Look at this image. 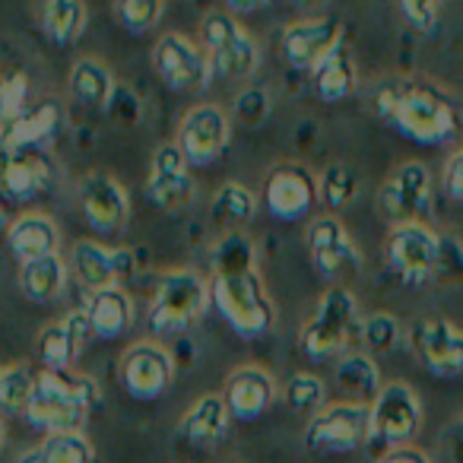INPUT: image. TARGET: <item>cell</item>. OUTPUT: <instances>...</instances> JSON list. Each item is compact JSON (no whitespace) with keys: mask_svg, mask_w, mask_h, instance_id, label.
Wrapping results in <instances>:
<instances>
[{"mask_svg":"<svg viewBox=\"0 0 463 463\" xmlns=\"http://www.w3.org/2000/svg\"><path fill=\"white\" fill-rule=\"evenodd\" d=\"M61 128L58 102H35L20 118L0 128V149L4 153H23V149H42Z\"/></svg>","mask_w":463,"mask_h":463,"instance_id":"obj_23","label":"cell"},{"mask_svg":"<svg viewBox=\"0 0 463 463\" xmlns=\"http://www.w3.org/2000/svg\"><path fill=\"white\" fill-rule=\"evenodd\" d=\"M362 321L365 317L359 311V298L346 286H327L317 298L315 315L305 321L298 334V346L315 362L343 355L355 340H362Z\"/></svg>","mask_w":463,"mask_h":463,"instance_id":"obj_4","label":"cell"},{"mask_svg":"<svg viewBox=\"0 0 463 463\" xmlns=\"http://www.w3.org/2000/svg\"><path fill=\"white\" fill-rule=\"evenodd\" d=\"M153 71L175 92H197L210 83V58L203 45L191 42L187 35L165 33L153 48Z\"/></svg>","mask_w":463,"mask_h":463,"instance_id":"obj_14","label":"cell"},{"mask_svg":"<svg viewBox=\"0 0 463 463\" xmlns=\"http://www.w3.org/2000/svg\"><path fill=\"white\" fill-rule=\"evenodd\" d=\"M67 90H71L73 102L102 111V109H109L111 99H115L118 83L109 64H102V61H96V58H80L77 64L71 67Z\"/></svg>","mask_w":463,"mask_h":463,"instance_id":"obj_30","label":"cell"},{"mask_svg":"<svg viewBox=\"0 0 463 463\" xmlns=\"http://www.w3.org/2000/svg\"><path fill=\"white\" fill-rule=\"evenodd\" d=\"M35 393V372L29 365L0 368V412L7 416H26Z\"/></svg>","mask_w":463,"mask_h":463,"instance_id":"obj_35","label":"cell"},{"mask_svg":"<svg viewBox=\"0 0 463 463\" xmlns=\"http://www.w3.org/2000/svg\"><path fill=\"white\" fill-rule=\"evenodd\" d=\"M7 248L20 264L35 260V258H48V254H58L61 229L45 213H23V216H16L14 222H10Z\"/></svg>","mask_w":463,"mask_h":463,"instance_id":"obj_25","label":"cell"},{"mask_svg":"<svg viewBox=\"0 0 463 463\" xmlns=\"http://www.w3.org/2000/svg\"><path fill=\"white\" fill-rule=\"evenodd\" d=\"M39 448L45 463H92V444L83 431H54Z\"/></svg>","mask_w":463,"mask_h":463,"instance_id":"obj_38","label":"cell"},{"mask_svg":"<svg viewBox=\"0 0 463 463\" xmlns=\"http://www.w3.org/2000/svg\"><path fill=\"white\" fill-rule=\"evenodd\" d=\"M365 441H372V406L349 400L324 406L308 419L305 429V448L317 457L353 454Z\"/></svg>","mask_w":463,"mask_h":463,"instance_id":"obj_8","label":"cell"},{"mask_svg":"<svg viewBox=\"0 0 463 463\" xmlns=\"http://www.w3.org/2000/svg\"><path fill=\"white\" fill-rule=\"evenodd\" d=\"M210 305L241 340H260L277 324V308H273V298L260 279L258 267L213 273Z\"/></svg>","mask_w":463,"mask_h":463,"instance_id":"obj_3","label":"cell"},{"mask_svg":"<svg viewBox=\"0 0 463 463\" xmlns=\"http://www.w3.org/2000/svg\"><path fill=\"white\" fill-rule=\"evenodd\" d=\"M283 400L292 412H305V416H315L324 410V400H327V387L317 374L296 372L283 387Z\"/></svg>","mask_w":463,"mask_h":463,"instance_id":"obj_37","label":"cell"},{"mask_svg":"<svg viewBox=\"0 0 463 463\" xmlns=\"http://www.w3.org/2000/svg\"><path fill=\"white\" fill-rule=\"evenodd\" d=\"M54 187L52 159L39 149H23V153H7L4 168H0V194L16 203L42 197Z\"/></svg>","mask_w":463,"mask_h":463,"instance_id":"obj_22","label":"cell"},{"mask_svg":"<svg viewBox=\"0 0 463 463\" xmlns=\"http://www.w3.org/2000/svg\"><path fill=\"white\" fill-rule=\"evenodd\" d=\"M362 191L359 172L346 162H334L317 175V194H321V203L330 210H346Z\"/></svg>","mask_w":463,"mask_h":463,"instance_id":"obj_34","label":"cell"},{"mask_svg":"<svg viewBox=\"0 0 463 463\" xmlns=\"http://www.w3.org/2000/svg\"><path fill=\"white\" fill-rule=\"evenodd\" d=\"M35 26L54 45H73L83 35L90 10L86 0H33Z\"/></svg>","mask_w":463,"mask_h":463,"instance_id":"obj_28","label":"cell"},{"mask_svg":"<svg viewBox=\"0 0 463 463\" xmlns=\"http://www.w3.org/2000/svg\"><path fill=\"white\" fill-rule=\"evenodd\" d=\"M381 463H429V457H425L419 448H412V444H403V448L387 450V454L381 457Z\"/></svg>","mask_w":463,"mask_h":463,"instance_id":"obj_46","label":"cell"},{"mask_svg":"<svg viewBox=\"0 0 463 463\" xmlns=\"http://www.w3.org/2000/svg\"><path fill=\"white\" fill-rule=\"evenodd\" d=\"M317 200H321V194H317V175H311V168L298 165V162H283V165H273L267 172L260 203L267 206V213L273 219L302 222L305 216H311Z\"/></svg>","mask_w":463,"mask_h":463,"instance_id":"obj_11","label":"cell"},{"mask_svg":"<svg viewBox=\"0 0 463 463\" xmlns=\"http://www.w3.org/2000/svg\"><path fill=\"white\" fill-rule=\"evenodd\" d=\"M412 353L435 378L463 374V330L444 317H422L410 330Z\"/></svg>","mask_w":463,"mask_h":463,"instance_id":"obj_17","label":"cell"},{"mask_svg":"<svg viewBox=\"0 0 463 463\" xmlns=\"http://www.w3.org/2000/svg\"><path fill=\"white\" fill-rule=\"evenodd\" d=\"M292 4H298V7H321L327 0H292Z\"/></svg>","mask_w":463,"mask_h":463,"instance_id":"obj_50","label":"cell"},{"mask_svg":"<svg viewBox=\"0 0 463 463\" xmlns=\"http://www.w3.org/2000/svg\"><path fill=\"white\" fill-rule=\"evenodd\" d=\"M254 213H258V197L239 181H229V184H222L213 194L210 219L222 235L225 232H248Z\"/></svg>","mask_w":463,"mask_h":463,"instance_id":"obj_33","label":"cell"},{"mask_svg":"<svg viewBox=\"0 0 463 463\" xmlns=\"http://www.w3.org/2000/svg\"><path fill=\"white\" fill-rule=\"evenodd\" d=\"M334 381L340 387L343 400L349 403H365L372 406V400L381 393V372L374 365V359L368 353H343V359L334 368Z\"/></svg>","mask_w":463,"mask_h":463,"instance_id":"obj_31","label":"cell"},{"mask_svg":"<svg viewBox=\"0 0 463 463\" xmlns=\"http://www.w3.org/2000/svg\"><path fill=\"white\" fill-rule=\"evenodd\" d=\"M146 194L153 197L156 206L162 210H184L194 200V178H191V162L181 153L178 143H162L153 153V165H149Z\"/></svg>","mask_w":463,"mask_h":463,"instance_id":"obj_19","label":"cell"},{"mask_svg":"<svg viewBox=\"0 0 463 463\" xmlns=\"http://www.w3.org/2000/svg\"><path fill=\"white\" fill-rule=\"evenodd\" d=\"M67 289V264L61 254L20 264V292L35 305H52Z\"/></svg>","mask_w":463,"mask_h":463,"instance_id":"obj_32","label":"cell"},{"mask_svg":"<svg viewBox=\"0 0 463 463\" xmlns=\"http://www.w3.org/2000/svg\"><path fill=\"white\" fill-rule=\"evenodd\" d=\"M0 444H4V425H0Z\"/></svg>","mask_w":463,"mask_h":463,"instance_id":"obj_52","label":"cell"},{"mask_svg":"<svg viewBox=\"0 0 463 463\" xmlns=\"http://www.w3.org/2000/svg\"><path fill=\"white\" fill-rule=\"evenodd\" d=\"M71 264H73V273L80 277V283L90 292H96V289L118 286L124 277H130V270H134V254L124 251V248H105L102 241L80 239L71 251Z\"/></svg>","mask_w":463,"mask_h":463,"instance_id":"obj_20","label":"cell"},{"mask_svg":"<svg viewBox=\"0 0 463 463\" xmlns=\"http://www.w3.org/2000/svg\"><path fill=\"white\" fill-rule=\"evenodd\" d=\"M270 0H225L229 14H254V10H264Z\"/></svg>","mask_w":463,"mask_h":463,"instance_id":"obj_47","label":"cell"},{"mask_svg":"<svg viewBox=\"0 0 463 463\" xmlns=\"http://www.w3.org/2000/svg\"><path fill=\"white\" fill-rule=\"evenodd\" d=\"M305 248H308V258L315 264V270L324 279H330V286H343V279L355 277L362 270L359 245H355L349 229L334 213L311 219L308 229H305Z\"/></svg>","mask_w":463,"mask_h":463,"instance_id":"obj_9","label":"cell"},{"mask_svg":"<svg viewBox=\"0 0 463 463\" xmlns=\"http://www.w3.org/2000/svg\"><path fill=\"white\" fill-rule=\"evenodd\" d=\"M118 378H121L124 391L134 400H159L175 378V359L165 346H159L153 340L134 343L121 355Z\"/></svg>","mask_w":463,"mask_h":463,"instance_id":"obj_15","label":"cell"},{"mask_svg":"<svg viewBox=\"0 0 463 463\" xmlns=\"http://www.w3.org/2000/svg\"><path fill=\"white\" fill-rule=\"evenodd\" d=\"M441 187L450 200L463 203V146H457L454 153L448 156L444 162V172H441Z\"/></svg>","mask_w":463,"mask_h":463,"instance_id":"obj_45","label":"cell"},{"mask_svg":"<svg viewBox=\"0 0 463 463\" xmlns=\"http://www.w3.org/2000/svg\"><path fill=\"white\" fill-rule=\"evenodd\" d=\"M181 153L187 156L194 168H206L222 159V153L232 143V121L219 105L200 102L191 105L181 118L178 140Z\"/></svg>","mask_w":463,"mask_h":463,"instance_id":"obj_13","label":"cell"},{"mask_svg":"<svg viewBox=\"0 0 463 463\" xmlns=\"http://www.w3.org/2000/svg\"><path fill=\"white\" fill-rule=\"evenodd\" d=\"M336 45H343V23L334 16H315V20H296L283 29V58L296 71H315Z\"/></svg>","mask_w":463,"mask_h":463,"instance_id":"obj_18","label":"cell"},{"mask_svg":"<svg viewBox=\"0 0 463 463\" xmlns=\"http://www.w3.org/2000/svg\"><path fill=\"white\" fill-rule=\"evenodd\" d=\"M438 251H441V232L429 222H400L391 225L384 239V260L400 283L422 289L435 283Z\"/></svg>","mask_w":463,"mask_h":463,"instance_id":"obj_7","label":"cell"},{"mask_svg":"<svg viewBox=\"0 0 463 463\" xmlns=\"http://www.w3.org/2000/svg\"><path fill=\"white\" fill-rule=\"evenodd\" d=\"M7 229H10V219H7V210H4V206H0V235H4V239H7Z\"/></svg>","mask_w":463,"mask_h":463,"instance_id":"obj_49","label":"cell"},{"mask_svg":"<svg viewBox=\"0 0 463 463\" xmlns=\"http://www.w3.org/2000/svg\"><path fill=\"white\" fill-rule=\"evenodd\" d=\"M20 463H45V457H42V448H35V450H29V454H23Z\"/></svg>","mask_w":463,"mask_h":463,"instance_id":"obj_48","label":"cell"},{"mask_svg":"<svg viewBox=\"0 0 463 463\" xmlns=\"http://www.w3.org/2000/svg\"><path fill=\"white\" fill-rule=\"evenodd\" d=\"M90 317L86 311H71L64 321L58 324H48L45 330L39 334V362L48 368V372H71L73 359H77L80 346L83 340L90 336Z\"/></svg>","mask_w":463,"mask_h":463,"instance_id":"obj_24","label":"cell"},{"mask_svg":"<svg viewBox=\"0 0 463 463\" xmlns=\"http://www.w3.org/2000/svg\"><path fill=\"white\" fill-rule=\"evenodd\" d=\"M267 111H270V96H267V90H248V92H241L239 102H235V115L245 124H260L267 118Z\"/></svg>","mask_w":463,"mask_h":463,"instance_id":"obj_44","label":"cell"},{"mask_svg":"<svg viewBox=\"0 0 463 463\" xmlns=\"http://www.w3.org/2000/svg\"><path fill=\"white\" fill-rule=\"evenodd\" d=\"M4 159H7V153H4V149H0V168H4Z\"/></svg>","mask_w":463,"mask_h":463,"instance_id":"obj_51","label":"cell"},{"mask_svg":"<svg viewBox=\"0 0 463 463\" xmlns=\"http://www.w3.org/2000/svg\"><path fill=\"white\" fill-rule=\"evenodd\" d=\"M311 86H315V96L327 105L346 102L349 96L359 86V67L355 58L346 45H336L321 64L311 71Z\"/></svg>","mask_w":463,"mask_h":463,"instance_id":"obj_29","label":"cell"},{"mask_svg":"<svg viewBox=\"0 0 463 463\" xmlns=\"http://www.w3.org/2000/svg\"><path fill=\"white\" fill-rule=\"evenodd\" d=\"M372 109L416 146H444L460 134V109L438 83L422 77H393L374 86Z\"/></svg>","mask_w":463,"mask_h":463,"instance_id":"obj_1","label":"cell"},{"mask_svg":"<svg viewBox=\"0 0 463 463\" xmlns=\"http://www.w3.org/2000/svg\"><path fill=\"white\" fill-rule=\"evenodd\" d=\"M210 305V279L197 270H168L156 283V296L149 305V330L156 336H178L203 317Z\"/></svg>","mask_w":463,"mask_h":463,"instance_id":"obj_5","label":"cell"},{"mask_svg":"<svg viewBox=\"0 0 463 463\" xmlns=\"http://www.w3.org/2000/svg\"><path fill=\"white\" fill-rule=\"evenodd\" d=\"M422 425V403L419 393L403 381H391L381 387V393L372 400V441L391 448H403L416 438Z\"/></svg>","mask_w":463,"mask_h":463,"instance_id":"obj_12","label":"cell"},{"mask_svg":"<svg viewBox=\"0 0 463 463\" xmlns=\"http://www.w3.org/2000/svg\"><path fill=\"white\" fill-rule=\"evenodd\" d=\"M403 340V327L393 315L387 311H374L362 321V343H365L368 353L374 355H384V353H393Z\"/></svg>","mask_w":463,"mask_h":463,"instance_id":"obj_39","label":"cell"},{"mask_svg":"<svg viewBox=\"0 0 463 463\" xmlns=\"http://www.w3.org/2000/svg\"><path fill=\"white\" fill-rule=\"evenodd\" d=\"M229 419L232 412L225 406L222 393H206L181 416L178 438L191 448H216L229 435Z\"/></svg>","mask_w":463,"mask_h":463,"instance_id":"obj_26","label":"cell"},{"mask_svg":"<svg viewBox=\"0 0 463 463\" xmlns=\"http://www.w3.org/2000/svg\"><path fill=\"white\" fill-rule=\"evenodd\" d=\"M203 52L210 58L213 77L229 83L248 80L260 64L258 42L229 10H210L203 16Z\"/></svg>","mask_w":463,"mask_h":463,"instance_id":"obj_6","label":"cell"},{"mask_svg":"<svg viewBox=\"0 0 463 463\" xmlns=\"http://www.w3.org/2000/svg\"><path fill=\"white\" fill-rule=\"evenodd\" d=\"M258 267V248H254L248 232H225L219 235L216 248H213V273H229V270H248Z\"/></svg>","mask_w":463,"mask_h":463,"instance_id":"obj_36","label":"cell"},{"mask_svg":"<svg viewBox=\"0 0 463 463\" xmlns=\"http://www.w3.org/2000/svg\"><path fill=\"white\" fill-rule=\"evenodd\" d=\"M393 4H397L400 16H403L412 33L429 35V33H435L448 0H393Z\"/></svg>","mask_w":463,"mask_h":463,"instance_id":"obj_41","label":"cell"},{"mask_svg":"<svg viewBox=\"0 0 463 463\" xmlns=\"http://www.w3.org/2000/svg\"><path fill=\"white\" fill-rule=\"evenodd\" d=\"M83 311L90 317L92 336H99V340H118L134 324V302L121 286L90 292V302H86Z\"/></svg>","mask_w":463,"mask_h":463,"instance_id":"obj_27","label":"cell"},{"mask_svg":"<svg viewBox=\"0 0 463 463\" xmlns=\"http://www.w3.org/2000/svg\"><path fill=\"white\" fill-rule=\"evenodd\" d=\"M273 397H277V381L260 365L235 368V372L229 374V381H225V391H222V400H225V406H229L232 419H239V422H254V419H260L273 406Z\"/></svg>","mask_w":463,"mask_h":463,"instance_id":"obj_21","label":"cell"},{"mask_svg":"<svg viewBox=\"0 0 463 463\" xmlns=\"http://www.w3.org/2000/svg\"><path fill=\"white\" fill-rule=\"evenodd\" d=\"M80 213L86 225L96 229L99 235H118L130 219V197L118 178L109 172H90L80 181Z\"/></svg>","mask_w":463,"mask_h":463,"instance_id":"obj_16","label":"cell"},{"mask_svg":"<svg viewBox=\"0 0 463 463\" xmlns=\"http://www.w3.org/2000/svg\"><path fill=\"white\" fill-rule=\"evenodd\" d=\"M29 99V77L26 73H7V77H0V128L14 118H20L23 111L29 109L26 105Z\"/></svg>","mask_w":463,"mask_h":463,"instance_id":"obj_43","label":"cell"},{"mask_svg":"<svg viewBox=\"0 0 463 463\" xmlns=\"http://www.w3.org/2000/svg\"><path fill=\"white\" fill-rule=\"evenodd\" d=\"M165 0H115V16L130 35H143L159 23Z\"/></svg>","mask_w":463,"mask_h":463,"instance_id":"obj_40","label":"cell"},{"mask_svg":"<svg viewBox=\"0 0 463 463\" xmlns=\"http://www.w3.org/2000/svg\"><path fill=\"white\" fill-rule=\"evenodd\" d=\"M435 286H463V241L450 232L441 235V251H438Z\"/></svg>","mask_w":463,"mask_h":463,"instance_id":"obj_42","label":"cell"},{"mask_svg":"<svg viewBox=\"0 0 463 463\" xmlns=\"http://www.w3.org/2000/svg\"><path fill=\"white\" fill-rule=\"evenodd\" d=\"M102 400V391L92 378L73 372H48L35 374V393L26 410V422L39 431H80L92 406Z\"/></svg>","mask_w":463,"mask_h":463,"instance_id":"obj_2","label":"cell"},{"mask_svg":"<svg viewBox=\"0 0 463 463\" xmlns=\"http://www.w3.org/2000/svg\"><path fill=\"white\" fill-rule=\"evenodd\" d=\"M431 210V172L429 165L410 159L400 162L378 191V213L391 225L425 222Z\"/></svg>","mask_w":463,"mask_h":463,"instance_id":"obj_10","label":"cell"}]
</instances>
